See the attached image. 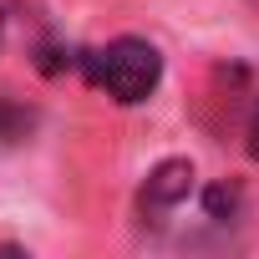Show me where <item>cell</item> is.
Here are the masks:
<instances>
[{"label":"cell","instance_id":"2","mask_svg":"<svg viewBox=\"0 0 259 259\" xmlns=\"http://www.w3.org/2000/svg\"><path fill=\"white\" fill-rule=\"evenodd\" d=\"M188 188H193V168H188L183 158L158 163L153 178L143 183V213H168V208H178V203L188 198Z\"/></svg>","mask_w":259,"mask_h":259},{"label":"cell","instance_id":"3","mask_svg":"<svg viewBox=\"0 0 259 259\" xmlns=\"http://www.w3.org/2000/svg\"><path fill=\"white\" fill-rule=\"evenodd\" d=\"M31 127H36L31 107H21L16 97H0V148H16L21 138H31Z\"/></svg>","mask_w":259,"mask_h":259},{"label":"cell","instance_id":"1","mask_svg":"<svg viewBox=\"0 0 259 259\" xmlns=\"http://www.w3.org/2000/svg\"><path fill=\"white\" fill-rule=\"evenodd\" d=\"M81 66H87L92 87H102V92H107L112 102H122V107L153 97V87L163 81V56H158V46H153V41H138V36H122V41H112V46L81 56Z\"/></svg>","mask_w":259,"mask_h":259},{"label":"cell","instance_id":"5","mask_svg":"<svg viewBox=\"0 0 259 259\" xmlns=\"http://www.w3.org/2000/svg\"><path fill=\"white\" fill-rule=\"evenodd\" d=\"M249 153L259 158V107H254V122H249Z\"/></svg>","mask_w":259,"mask_h":259},{"label":"cell","instance_id":"4","mask_svg":"<svg viewBox=\"0 0 259 259\" xmlns=\"http://www.w3.org/2000/svg\"><path fill=\"white\" fill-rule=\"evenodd\" d=\"M203 203H208V213H213V219H224V213H234L239 193H234V188H208V198H203Z\"/></svg>","mask_w":259,"mask_h":259}]
</instances>
